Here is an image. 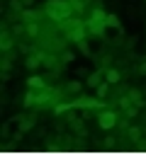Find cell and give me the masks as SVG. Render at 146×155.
Instances as JSON below:
<instances>
[{"mask_svg":"<svg viewBox=\"0 0 146 155\" xmlns=\"http://www.w3.org/2000/svg\"><path fill=\"white\" fill-rule=\"evenodd\" d=\"M75 58H78V56H75L73 51H63V53H61V61H63V63H73Z\"/></svg>","mask_w":146,"mask_h":155,"instance_id":"603a6c76","label":"cell"},{"mask_svg":"<svg viewBox=\"0 0 146 155\" xmlns=\"http://www.w3.org/2000/svg\"><path fill=\"white\" fill-rule=\"evenodd\" d=\"M22 2H24V7H32V5L36 2V0H22Z\"/></svg>","mask_w":146,"mask_h":155,"instance_id":"f1b7e54d","label":"cell"},{"mask_svg":"<svg viewBox=\"0 0 146 155\" xmlns=\"http://www.w3.org/2000/svg\"><path fill=\"white\" fill-rule=\"evenodd\" d=\"M117 119H119V116H117L114 109H105V107H102V109L97 111V126H100L102 131L114 128V126H117Z\"/></svg>","mask_w":146,"mask_h":155,"instance_id":"3957f363","label":"cell"},{"mask_svg":"<svg viewBox=\"0 0 146 155\" xmlns=\"http://www.w3.org/2000/svg\"><path fill=\"white\" fill-rule=\"evenodd\" d=\"M27 87H34V90H39V87H46V75H39V73L29 75V78H27Z\"/></svg>","mask_w":146,"mask_h":155,"instance_id":"30bf717a","label":"cell"},{"mask_svg":"<svg viewBox=\"0 0 146 155\" xmlns=\"http://www.w3.org/2000/svg\"><path fill=\"white\" fill-rule=\"evenodd\" d=\"M90 2H92V0H71V5H73V10H75L78 15H80V12L85 10V5H90Z\"/></svg>","mask_w":146,"mask_h":155,"instance_id":"d6986e66","label":"cell"},{"mask_svg":"<svg viewBox=\"0 0 146 155\" xmlns=\"http://www.w3.org/2000/svg\"><path fill=\"white\" fill-rule=\"evenodd\" d=\"M105 22H107V27H109V29H122L119 17H117V15H112V12H107V19H105Z\"/></svg>","mask_w":146,"mask_h":155,"instance_id":"e0dca14e","label":"cell"},{"mask_svg":"<svg viewBox=\"0 0 146 155\" xmlns=\"http://www.w3.org/2000/svg\"><path fill=\"white\" fill-rule=\"evenodd\" d=\"M41 15H46V12H44V7H41V10H36V7L32 5V7H24V10L19 12V19H22V22H39V19H41Z\"/></svg>","mask_w":146,"mask_h":155,"instance_id":"8992f818","label":"cell"},{"mask_svg":"<svg viewBox=\"0 0 146 155\" xmlns=\"http://www.w3.org/2000/svg\"><path fill=\"white\" fill-rule=\"evenodd\" d=\"M109 85H112L109 80H102V82H100V85L95 87V94H97L100 99H102V97H107V92H109Z\"/></svg>","mask_w":146,"mask_h":155,"instance_id":"2e32d148","label":"cell"},{"mask_svg":"<svg viewBox=\"0 0 146 155\" xmlns=\"http://www.w3.org/2000/svg\"><path fill=\"white\" fill-rule=\"evenodd\" d=\"M73 109V102H54V114L58 116V114H66V111H71Z\"/></svg>","mask_w":146,"mask_h":155,"instance_id":"9a60e30c","label":"cell"},{"mask_svg":"<svg viewBox=\"0 0 146 155\" xmlns=\"http://www.w3.org/2000/svg\"><path fill=\"white\" fill-rule=\"evenodd\" d=\"M127 94L131 97V102L134 104H139V107H144L146 102H144V90H139V87H129L127 90Z\"/></svg>","mask_w":146,"mask_h":155,"instance_id":"4fadbf2b","label":"cell"},{"mask_svg":"<svg viewBox=\"0 0 146 155\" xmlns=\"http://www.w3.org/2000/svg\"><path fill=\"white\" fill-rule=\"evenodd\" d=\"M124 116L127 119H136L139 116V104H131L129 109H124Z\"/></svg>","mask_w":146,"mask_h":155,"instance_id":"7402d4cb","label":"cell"},{"mask_svg":"<svg viewBox=\"0 0 146 155\" xmlns=\"http://www.w3.org/2000/svg\"><path fill=\"white\" fill-rule=\"evenodd\" d=\"M73 102V109H102V99L100 97H85V94H78Z\"/></svg>","mask_w":146,"mask_h":155,"instance_id":"277c9868","label":"cell"},{"mask_svg":"<svg viewBox=\"0 0 146 155\" xmlns=\"http://www.w3.org/2000/svg\"><path fill=\"white\" fill-rule=\"evenodd\" d=\"M61 31H63V36L68 39V41H83V39H88V22L85 19H80V17H68V19H63L61 24Z\"/></svg>","mask_w":146,"mask_h":155,"instance_id":"6da1fadb","label":"cell"},{"mask_svg":"<svg viewBox=\"0 0 146 155\" xmlns=\"http://www.w3.org/2000/svg\"><path fill=\"white\" fill-rule=\"evenodd\" d=\"M134 70H136L139 75H146V61H141V63H139V65H136Z\"/></svg>","mask_w":146,"mask_h":155,"instance_id":"4316f807","label":"cell"},{"mask_svg":"<svg viewBox=\"0 0 146 155\" xmlns=\"http://www.w3.org/2000/svg\"><path fill=\"white\" fill-rule=\"evenodd\" d=\"M102 80H105V70H102V68H97V70H90V75L85 78V85L95 90V87H97Z\"/></svg>","mask_w":146,"mask_h":155,"instance_id":"9c48e42d","label":"cell"},{"mask_svg":"<svg viewBox=\"0 0 146 155\" xmlns=\"http://www.w3.org/2000/svg\"><path fill=\"white\" fill-rule=\"evenodd\" d=\"M10 78H12V75H10V70H2V73H0V80H2V82H7Z\"/></svg>","mask_w":146,"mask_h":155,"instance_id":"83f0119b","label":"cell"},{"mask_svg":"<svg viewBox=\"0 0 146 155\" xmlns=\"http://www.w3.org/2000/svg\"><path fill=\"white\" fill-rule=\"evenodd\" d=\"M44 12H46L49 19H54L56 24H61L63 19L73 17L75 10H73L71 0H44Z\"/></svg>","mask_w":146,"mask_h":155,"instance_id":"7a4b0ae2","label":"cell"},{"mask_svg":"<svg viewBox=\"0 0 146 155\" xmlns=\"http://www.w3.org/2000/svg\"><path fill=\"white\" fill-rule=\"evenodd\" d=\"M44 56H46V51H32V53L24 58V65H27L29 70H36L39 65H44Z\"/></svg>","mask_w":146,"mask_h":155,"instance_id":"52a82bcc","label":"cell"},{"mask_svg":"<svg viewBox=\"0 0 146 155\" xmlns=\"http://www.w3.org/2000/svg\"><path fill=\"white\" fill-rule=\"evenodd\" d=\"M80 90H83V82L80 80H68L63 85V92L66 94H80Z\"/></svg>","mask_w":146,"mask_h":155,"instance_id":"7c38bea8","label":"cell"},{"mask_svg":"<svg viewBox=\"0 0 146 155\" xmlns=\"http://www.w3.org/2000/svg\"><path fill=\"white\" fill-rule=\"evenodd\" d=\"M2 70H10V73H12V56H7V53H5V58H2Z\"/></svg>","mask_w":146,"mask_h":155,"instance_id":"d4e9b609","label":"cell"},{"mask_svg":"<svg viewBox=\"0 0 146 155\" xmlns=\"http://www.w3.org/2000/svg\"><path fill=\"white\" fill-rule=\"evenodd\" d=\"M127 136H129V138H139V136H141V128H139V126H129V128H127Z\"/></svg>","mask_w":146,"mask_h":155,"instance_id":"cb8c5ba5","label":"cell"},{"mask_svg":"<svg viewBox=\"0 0 146 155\" xmlns=\"http://www.w3.org/2000/svg\"><path fill=\"white\" fill-rule=\"evenodd\" d=\"M105 80H109L112 85H117V82L122 80V73H119L117 68H107V70H105Z\"/></svg>","mask_w":146,"mask_h":155,"instance_id":"5bb4252c","label":"cell"},{"mask_svg":"<svg viewBox=\"0 0 146 155\" xmlns=\"http://www.w3.org/2000/svg\"><path fill=\"white\" fill-rule=\"evenodd\" d=\"M34 124H36V119H34V116H27V119L22 116V119H19V126H17V131H15V136H22V133H27V131H29Z\"/></svg>","mask_w":146,"mask_h":155,"instance_id":"8fae6325","label":"cell"},{"mask_svg":"<svg viewBox=\"0 0 146 155\" xmlns=\"http://www.w3.org/2000/svg\"><path fill=\"white\" fill-rule=\"evenodd\" d=\"M136 44H139V36H136V34H134V36H127L124 48H127V51H134V46H136Z\"/></svg>","mask_w":146,"mask_h":155,"instance_id":"ffe728a7","label":"cell"},{"mask_svg":"<svg viewBox=\"0 0 146 155\" xmlns=\"http://www.w3.org/2000/svg\"><path fill=\"white\" fill-rule=\"evenodd\" d=\"M15 46H17V36H15V31H12L10 27H2V29H0V51L7 53V51H12Z\"/></svg>","mask_w":146,"mask_h":155,"instance_id":"5b68a950","label":"cell"},{"mask_svg":"<svg viewBox=\"0 0 146 155\" xmlns=\"http://www.w3.org/2000/svg\"><path fill=\"white\" fill-rule=\"evenodd\" d=\"M39 34H41V24H39V22H24V36H27V39L36 41Z\"/></svg>","mask_w":146,"mask_h":155,"instance_id":"ba28073f","label":"cell"},{"mask_svg":"<svg viewBox=\"0 0 146 155\" xmlns=\"http://www.w3.org/2000/svg\"><path fill=\"white\" fill-rule=\"evenodd\" d=\"M88 75H90V70H88L85 65H78V68H75V78H88Z\"/></svg>","mask_w":146,"mask_h":155,"instance_id":"484cf974","label":"cell"},{"mask_svg":"<svg viewBox=\"0 0 146 155\" xmlns=\"http://www.w3.org/2000/svg\"><path fill=\"white\" fill-rule=\"evenodd\" d=\"M7 10H12V12L19 15V12L24 10V2H22V0H7Z\"/></svg>","mask_w":146,"mask_h":155,"instance_id":"ac0fdd59","label":"cell"},{"mask_svg":"<svg viewBox=\"0 0 146 155\" xmlns=\"http://www.w3.org/2000/svg\"><path fill=\"white\" fill-rule=\"evenodd\" d=\"M78 48H80V53H83V56H92V51H90V44H88V39L78 41Z\"/></svg>","mask_w":146,"mask_h":155,"instance_id":"44dd1931","label":"cell"}]
</instances>
